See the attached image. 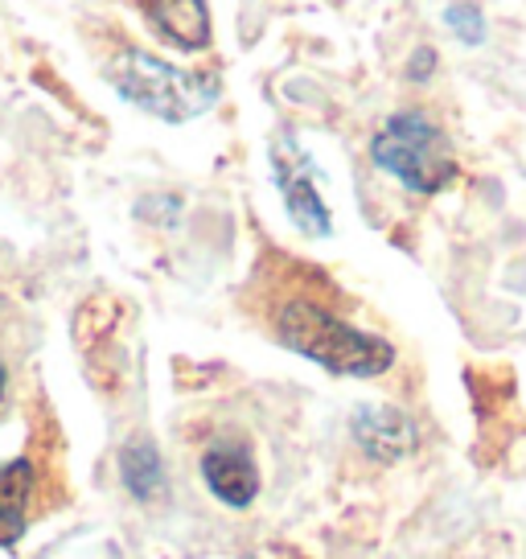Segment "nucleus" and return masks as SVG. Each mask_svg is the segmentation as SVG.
<instances>
[{"instance_id":"10","label":"nucleus","mask_w":526,"mask_h":559,"mask_svg":"<svg viewBox=\"0 0 526 559\" xmlns=\"http://www.w3.org/2000/svg\"><path fill=\"white\" fill-rule=\"evenodd\" d=\"M444 21L453 25L461 41H481V29H486V21H481V13H477V9H469V4H453V9L444 13Z\"/></svg>"},{"instance_id":"9","label":"nucleus","mask_w":526,"mask_h":559,"mask_svg":"<svg viewBox=\"0 0 526 559\" xmlns=\"http://www.w3.org/2000/svg\"><path fill=\"white\" fill-rule=\"evenodd\" d=\"M120 473H123V486L132 489L141 502L165 498V465H160L153 444H128L120 453Z\"/></svg>"},{"instance_id":"6","label":"nucleus","mask_w":526,"mask_h":559,"mask_svg":"<svg viewBox=\"0 0 526 559\" xmlns=\"http://www.w3.org/2000/svg\"><path fill=\"white\" fill-rule=\"evenodd\" d=\"M202 477H206L211 493H218L227 507H247L260 489L255 461L239 444H214L211 453L202 456Z\"/></svg>"},{"instance_id":"3","label":"nucleus","mask_w":526,"mask_h":559,"mask_svg":"<svg viewBox=\"0 0 526 559\" xmlns=\"http://www.w3.org/2000/svg\"><path fill=\"white\" fill-rule=\"evenodd\" d=\"M370 157L379 169L399 177L407 190L440 193L456 177V160L449 136L423 111H399L379 128L370 144Z\"/></svg>"},{"instance_id":"1","label":"nucleus","mask_w":526,"mask_h":559,"mask_svg":"<svg viewBox=\"0 0 526 559\" xmlns=\"http://www.w3.org/2000/svg\"><path fill=\"white\" fill-rule=\"evenodd\" d=\"M276 333L288 349L313 358L316 367L354 379H374L395 362V349L374 333L354 330L350 321L334 317L313 300H288L276 317Z\"/></svg>"},{"instance_id":"7","label":"nucleus","mask_w":526,"mask_h":559,"mask_svg":"<svg viewBox=\"0 0 526 559\" xmlns=\"http://www.w3.org/2000/svg\"><path fill=\"white\" fill-rule=\"evenodd\" d=\"M354 437L370 456L395 461L416 449V424L395 407H362L354 416Z\"/></svg>"},{"instance_id":"5","label":"nucleus","mask_w":526,"mask_h":559,"mask_svg":"<svg viewBox=\"0 0 526 559\" xmlns=\"http://www.w3.org/2000/svg\"><path fill=\"white\" fill-rule=\"evenodd\" d=\"M144 21L181 53H202L211 46V9L206 0H141Z\"/></svg>"},{"instance_id":"8","label":"nucleus","mask_w":526,"mask_h":559,"mask_svg":"<svg viewBox=\"0 0 526 559\" xmlns=\"http://www.w3.org/2000/svg\"><path fill=\"white\" fill-rule=\"evenodd\" d=\"M29 493H34V469H29V461L0 465V547H13L21 539Z\"/></svg>"},{"instance_id":"4","label":"nucleus","mask_w":526,"mask_h":559,"mask_svg":"<svg viewBox=\"0 0 526 559\" xmlns=\"http://www.w3.org/2000/svg\"><path fill=\"white\" fill-rule=\"evenodd\" d=\"M272 165H276V186L284 193L288 218L297 223L304 235H330L334 218L330 206L321 202V190L313 181V160L300 153V144L292 136H280L272 144Z\"/></svg>"},{"instance_id":"2","label":"nucleus","mask_w":526,"mask_h":559,"mask_svg":"<svg viewBox=\"0 0 526 559\" xmlns=\"http://www.w3.org/2000/svg\"><path fill=\"white\" fill-rule=\"evenodd\" d=\"M128 104L144 107L165 123H186L202 111H211L218 99V74L214 70H177L165 58L123 46L107 70Z\"/></svg>"},{"instance_id":"12","label":"nucleus","mask_w":526,"mask_h":559,"mask_svg":"<svg viewBox=\"0 0 526 559\" xmlns=\"http://www.w3.org/2000/svg\"><path fill=\"white\" fill-rule=\"evenodd\" d=\"M0 395H4V362H0Z\"/></svg>"},{"instance_id":"11","label":"nucleus","mask_w":526,"mask_h":559,"mask_svg":"<svg viewBox=\"0 0 526 559\" xmlns=\"http://www.w3.org/2000/svg\"><path fill=\"white\" fill-rule=\"evenodd\" d=\"M432 67H437V53H432V50H420V53H416V62H411L407 70H411L416 79H428V74H432Z\"/></svg>"}]
</instances>
